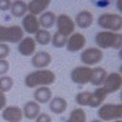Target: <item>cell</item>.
I'll return each instance as SVG.
<instances>
[{"label": "cell", "instance_id": "obj_1", "mask_svg": "<svg viewBox=\"0 0 122 122\" xmlns=\"http://www.w3.org/2000/svg\"><path fill=\"white\" fill-rule=\"evenodd\" d=\"M55 81V73L47 69H41V70H36L29 74L26 75L25 77V85L28 88L33 89V88H38V87H49L50 85L53 84Z\"/></svg>", "mask_w": 122, "mask_h": 122}, {"label": "cell", "instance_id": "obj_2", "mask_svg": "<svg viewBox=\"0 0 122 122\" xmlns=\"http://www.w3.org/2000/svg\"><path fill=\"white\" fill-rule=\"evenodd\" d=\"M107 93L102 87L97 88L93 92H81L75 95V102L79 106H88L91 108H99L107 97Z\"/></svg>", "mask_w": 122, "mask_h": 122}, {"label": "cell", "instance_id": "obj_3", "mask_svg": "<svg viewBox=\"0 0 122 122\" xmlns=\"http://www.w3.org/2000/svg\"><path fill=\"white\" fill-rule=\"evenodd\" d=\"M95 43L100 50L114 49L120 50L122 47V34L120 32H112L109 30L98 31L94 37Z\"/></svg>", "mask_w": 122, "mask_h": 122}, {"label": "cell", "instance_id": "obj_4", "mask_svg": "<svg viewBox=\"0 0 122 122\" xmlns=\"http://www.w3.org/2000/svg\"><path fill=\"white\" fill-rule=\"evenodd\" d=\"M97 25L103 30L118 32L122 29V16L119 13H102L97 18Z\"/></svg>", "mask_w": 122, "mask_h": 122}, {"label": "cell", "instance_id": "obj_5", "mask_svg": "<svg viewBox=\"0 0 122 122\" xmlns=\"http://www.w3.org/2000/svg\"><path fill=\"white\" fill-rule=\"evenodd\" d=\"M98 119L102 121H113L122 118V104H102L97 110Z\"/></svg>", "mask_w": 122, "mask_h": 122}, {"label": "cell", "instance_id": "obj_6", "mask_svg": "<svg viewBox=\"0 0 122 122\" xmlns=\"http://www.w3.org/2000/svg\"><path fill=\"white\" fill-rule=\"evenodd\" d=\"M24 37V31L18 25H0V43H19Z\"/></svg>", "mask_w": 122, "mask_h": 122}, {"label": "cell", "instance_id": "obj_7", "mask_svg": "<svg viewBox=\"0 0 122 122\" xmlns=\"http://www.w3.org/2000/svg\"><path fill=\"white\" fill-rule=\"evenodd\" d=\"M103 58V51L97 47L87 48L80 53V60L85 66H92L98 64Z\"/></svg>", "mask_w": 122, "mask_h": 122}, {"label": "cell", "instance_id": "obj_8", "mask_svg": "<svg viewBox=\"0 0 122 122\" xmlns=\"http://www.w3.org/2000/svg\"><path fill=\"white\" fill-rule=\"evenodd\" d=\"M55 24L57 27V31L67 37L74 32V30H75L74 21L68 14L62 13V14L57 15Z\"/></svg>", "mask_w": 122, "mask_h": 122}, {"label": "cell", "instance_id": "obj_9", "mask_svg": "<svg viewBox=\"0 0 122 122\" xmlns=\"http://www.w3.org/2000/svg\"><path fill=\"white\" fill-rule=\"evenodd\" d=\"M121 86H122L121 74L119 72H112L106 76L101 87L104 89L106 93L109 95L111 93H113V92H116L117 91H119Z\"/></svg>", "mask_w": 122, "mask_h": 122}, {"label": "cell", "instance_id": "obj_10", "mask_svg": "<svg viewBox=\"0 0 122 122\" xmlns=\"http://www.w3.org/2000/svg\"><path fill=\"white\" fill-rule=\"evenodd\" d=\"M92 75V68L88 66H78L72 69L71 71V80L79 85H86L90 83Z\"/></svg>", "mask_w": 122, "mask_h": 122}, {"label": "cell", "instance_id": "obj_11", "mask_svg": "<svg viewBox=\"0 0 122 122\" xmlns=\"http://www.w3.org/2000/svg\"><path fill=\"white\" fill-rule=\"evenodd\" d=\"M86 42H87L86 36L83 33L73 32L69 36V38L67 40L66 49H67V51H69L71 52H76V51H79L84 49Z\"/></svg>", "mask_w": 122, "mask_h": 122}, {"label": "cell", "instance_id": "obj_12", "mask_svg": "<svg viewBox=\"0 0 122 122\" xmlns=\"http://www.w3.org/2000/svg\"><path fill=\"white\" fill-rule=\"evenodd\" d=\"M1 115L7 122H21L23 119L22 109L18 106H6L2 110Z\"/></svg>", "mask_w": 122, "mask_h": 122}, {"label": "cell", "instance_id": "obj_13", "mask_svg": "<svg viewBox=\"0 0 122 122\" xmlns=\"http://www.w3.org/2000/svg\"><path fill=\"white\" fill-rule=\"evenodd\" d=\"M22 30L23 31H26L29 34H35L37 30L40 29L39 21L36 15L28 13L26 14L22 19Z\"/></svg>", "mask_w": 122, "mask_h": 122}, {"label": "cell", "instance_id": "obj_14", "mask_svg": "<svg viewBox=\"0 0 122 122\" xmlns=\"http://www.w3.org/2000/svg\"><path fill=\"white\" fill-rule=\"evenodd\" d=\"M30 62H31V65L34 68H36L37 70L45 69L51 64V55L48 51H37V52L33 53Z\"/></svg>", "mask_w": 122, "mask_h": 122}, {"label": "cell", "instance_id": "obj_15", "mask_svg": "<svg viewBox=\"0 0 122 122\" xmlns=\"http://www.w3.org/2000/svg\"><path fill=\"white\" fill-rule=\"evenodd\" d=\"M18 51L23 56L33 55L36 50V43L34 39L30 36L23 37L18 43Z\"/></svg>", "mask_w": 122, "mask_h": 122}, {"label": "cell", "instance_id": "obj_16", "mask_svg": "<svg viewBox=\"0 0 122 122\" xmlns=\"http://www.w3.org/2000/svg\"><path fill=\"white\" fill-rule=\"evenodd\" d=\"M51 3V0H30L27 4V9L29 13L33 15H40L42 12L46 11Z\"/></svg>", "mask_w": 122, "mask_h": 122}, {"label": "cell", "instance_id": "obj_17", "mask_svg": "<svg viewBox=\"0 0 122 122\" xmlns=\"http://www.w3.org/2000/svg\"><path fill=\"white\" fill-rule=\"evenodd\" d=\"M93 23V14L89 10H81L75 16L74 24L80 29H89Z\"/></svg>", "mask_w": 122, "mask_h": 122}, {"label": "cell", "instance_id": "obj_18", "mask_svg": "<svg viewBox=\"0 0 122 122\" xmlns=\"http://www.w3.org/2000/svg\"><path fill=\"white\" fill-rule=\"evenodd\" d=\"M22 112L23 116H25L26 118L30 120L35 119L40 113V105L33 100H30L25 103Z\"/></svg>", "mask_w": 122, "mask_h": 122}, {"label": "cell", "instance_id": "obj_19", "mask_svg": "<svg viewBox=\"0 0 122 122\" xmlns=\"http://www.w3.org/2000/svg\"><path fill=\"white\" fill-rule=\"evenodd\" d=\"M33 97L34 101L38 104H45L50 102V100L52 98V92L49 87H38L34 91Z\"/></svg>", "mask_w": 122, "mask_h": 122}, {"label": "cell", "instance_id": "obj_20", "mask_svg": "<svg viewBox=\"0 0 122 122\" xmlns=\"http://www.w3.org/2000/svg\"><path fill=\"white\" fill-rule=\"evenodd\" d=\"M50 110L55 114H61L66 112L68 107V102L64 97L55 96L50 100Z\"/></svg>", "mask_w": 122, "mask_h": 122}, {"label": "cell", "instance_id": "obj_21", "mask_svg": "<svg viewBox=\"0 0 122 122\" xmlns=\"http://www.w3.org/2000/svg\"><path fill=\"white\" fill-rule=\"evenodd\" d=\"M108 75L107 71L102 67H95L92 69V75L90 79V83L93 86L101 87L106 76Z\"/></svg>", "mask_w": 122, "mask_h": 122}, {"label": "cell", "instance_id": "obj_22", "mask_svg": "<svg viewBox=\"0 0 122 122\" xmlns=\"http://www.w3.org/2000/svg\"><path fill=\"white\" fill-rule=\"evenodd\" d=\"M55 20H56V15L52 11H44L40 14L38 18L40 27H42V29L45 30L53 27V25L55 24Z\"/></svg>", "mask_w": 122, "mask_h": 122}, {"label": "cell", "instance_id": "obj_23", "mask_svg": "<svg viewBox=\"0 0 122 122\" xmlns=\"http://www.w3.org/2000/svg\"><path fill=\"white\" fill-rule=\"evenodd\" d=\"M10 10L14 17H23L26 15V12L28 11L27 3L24 0H15L11 2Z\"/></svg>", "mask_w": 122, "mask_h": 122}, {"label": "cell", "instance_id": "obj_24", "mask_svg": "<svg viewBox=\"0 0 122 122\" xmlns=\"http://www.w3.org/2000/svg\"><path fill=\"white\" fill-rule=\"evenodd\" d=\"M34 41L35 43H38L39 45L46 46L51 43V34L48 30L45 29H39L37 32L34 34Z\"/></svg>", "mask_w": 122, "mask_h": 122}, {"label": "cell", "instance_id": "obj_25", "mask_svg": "<svg viewBox=\"0 0 122 122\" xmlns=\"http://www.w3.org/2000/svg\"><path fill=\"white\" fill-rule=\"evenodd\" d=\"M65 122H87L86 112L82 108H75L71 112L69 118Z\"/></svg>", "mask_w": 122, "mask_h": 122}, {"label": "cell", "instance_id": "obj_26", "mask_svg": "<svg viewBox=\"0 0 122 122\" xmlns=\"http://www.w3.org/2000/svg\"><path fill=\"white\" fill-rule=\"evenodd\" d=\"M67 40H68V37L61 34L60 32L56 31L54 32V34L51 36V45L56 48V49H62L64 47H66V44H67Z\"/></svg>", "mask_w": 122, "mask_h": 122}, {"label": "cell", "instance_id": "obj_27", "mask_svg": "<svg viewBox=\"0 0 122 122\" xmlns=\"http://www.w3.org/2000/svg\"><path fill=\"white\" fill-rule=\"evenodd\" d=\"M14 80L12 77L8 76V75H2L0 76V91L3 92H8L11 90L13 87Z\"/></svg>", "mask_w": 122, "mask_h": 122}, {"label": "cell", "instance_id": "obj_28", "mask_svg": "<svg viewBox=\"0 0 122 122\" xmlns=\"http://www.w3.org/2000/svg\"><path fill=\"white\" fill-rule=\"evenodd\" d=\"M10 46L5 43H0V59H6L10 55Z\"/></svg>", "mask_w": 122, "mask_h": 122}, {"label": "cell", "instance_id": "obj_29", "mask_svg": "<svg viewBox=\"0 0 122 122\" xmlns=\"http://www.w3.org/2000/svg\"><path fill=\"white\" fill-rule=\"evenodd\" d=\"M10 70V63L7 59H0V75H6Z\"/></svg>", "mask_w": 122, "mask_h": 122}, {"label": "cell", "instance_id": "obj_30", "mask_svg": "<svg viewBox=\"0 0 122 122\" xmlns=\"http://www.w3.org/2000/svg\"><path fill=\"white\" fill-rule=\"evenodd\" d=\"M35 122H51V117L50 114L42 112L39 113L38 116L35 118Z\"/></svg>", "mask_w": 122, "mask_h": 122}, {"label": "cell", "instance_id": "obj_31", "mask_svg": "<svg viewBox=\"0 0 122 122\" xmlns=\"http://www.w3.org/2000/svg\"><path fill=\"white\" fill-rule=\"evenodd\" d=\"M11 1L10 0H0V10H8L10 9Z\"/></svg>", "mask_w": 122, "mask_h": 122}, {"label": "cell", "instance_id": "obj_32", "mask_svg": "<svg viewBox=\"0 0 122 122\" xmlns=\"http://www.w3.org/2000/svg\"><path fill=\"white\" fill-rule=\"evenodd\" d=\"M7 106V96L6 93L0 91V111H2Z\"/></svg>", "mask_w": 122, "mask_h": 122}, {"label": "cell", "instance_id": "obj_33", "mask_svg": "<svg viewBox=\"0 0 122 122\" xmlns=\"http://www.w3.org/2000/svg\"><path fill=\"white\" fill-rule=\"evenodd\" d=\"M116 8L117 10L121 12L122 11V7H121V0H116Z\"/></svg>", "mask_w": 122, "mask_h": 122}, {"label": "cell", "instance_id": "obj_34", "mask_svg": "<svg viewBox=\"0 0 122 122\" xmlns=\"http://www.w3.org/2000/svg\"><path fill=\"white\" fill-rule=\"evenodd\" d=\"M92 122H104V121H102V120H100V119H94V120H92Z\"/></svg>", "mask_w": 122, "mask_h": 122}, {"label": "cell", "instance_id": "obj_35", "mask_svg": "<svg viewBox=\"0 0 122 122\" xmlns=\"http://www.w3.org/2000/svg\"><path fill=\"white\" fill-rule=\"evenodd\" d=\"M112 122H122V120L121 119H118V120H113Z\"/></svg>", "mask_w": 122, "mask_h": 122}]
</instances>
